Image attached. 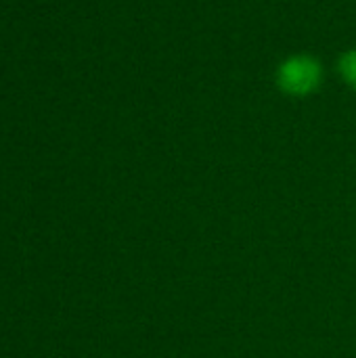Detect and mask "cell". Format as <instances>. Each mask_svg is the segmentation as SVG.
Segmentation results:
<instances>
[{
	"label": "cell",
	"mask_w": 356,
	"mask_h": 358,
	"mask_svg": "<svg viewBox=\"0 0 356 358\" xmlns=\"http://www.w3.org/2000/svg\"><path fill=\"white\" fill-rule=\"evenodd\" d=\"M321 82V65L311 57H294L279 69V86L290 94H308Z\"/></svg>",
	"instance_id": "6da1fadb"
},
{
	"label": "cell",
	"mask_w": 356,
	"mask_h": 358,
	"mask_svg": "<svg viewBox=\"0 0 356 358\" xmlns=\"http://www.w3.org/2000/svg\"><path fill=\"white\" fill-rule=\"evenodd\" d=\"M340 69H342L344 80H346L350 86H355L356 88V50L344 55V59L340 61Z\"/></svg>",
	"instance_id": "7a4b0ae2"
}]
</instances>
